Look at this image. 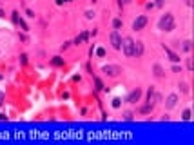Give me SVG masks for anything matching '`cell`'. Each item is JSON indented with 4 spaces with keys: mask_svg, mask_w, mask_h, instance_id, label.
Here are the masks:
<instances>
[{
    "mask_svg": "<svg viewBox=\"0 0 194 145\" xmlns=\"http://www.w3.org/2000/svg\"><path fill=\"white\" fill-rule=\"evenodd\" d=\"M158 29L172 31V29H174V16H172L171 13H165V15L160 18V22H158Z\"/></svg>",
    "mask_w": 194,
    "mask_h": 145,
    "instance_id": "1",
    "label": "cell"
},
{
    "mask_svg": "<svg viewBox=\"0 0 194 145\" xmlns=\"http://www.w3.org/2000/svg\"><path fill=\"white\" fill-rule=\"evenodd\" d=\"M132 44H134V40L131 36H125L122 40V49H123V54L127 58H132Z\"/></svg>",
    "mask_w": 194,
    "mask_h": 145,
    "instance_id": "2",
    "label": "cell"
},
{
    "mask_svg": "<svg viewBox=\"0 0 194 145\" xmlns=\"http://www.w3.org/2000/svg\"><path fill=\"white\" fill-rule=\"evenodd\" d=\"M102 71L107 74V76H111V78H116L118 74L122 73V69H120L118 65H111V64H109V65H104V67H102Z\"/></svg>",
    "mask_w": 194,
    "mask_h": 145,
    "instance_id": "3",
    "label": "cell"
},
{
    "mask_svg": "<svg viewBox=\"0 0 194 145\" xmlns=\"http://www.w3.org/2000/svg\"><path fill=\"white\" fill-rule=\"evenodd\" d=\"M109 38H111V45H112V49H116V51L122 49V36H120V33H118V31H112Z\"/></svg>",
    "mask_w": 194,
    "mask_h": 145,
    "instance_id": "4",
    "label": "cell"
},
{
    "mask_svg": "<svg viewBox=\"0 0 194 145\" xmlns=\"http://www.w3.org/2000/svg\"><path fill=\"white\" fill-rule=\"evenodd\" d=\"M142 54H143V42L136 40V42L132 44V56H134V58H140Z\"/></svg>",
    "mask_w": 194,
    "mask_h": 145,
    "instance_id": "5",
    "label": "cell"
},
{
    "mask_svg": "<svg viewBox=\"0 0 194 145\" xmlns=\"http://www.w3.org/2000/svg\"><path fill=\"white\" fill-rule=\"evenodd\" d=\"M145 25H147V16H138L134 22H132V29L140 31V29H143Z\"/></svg>",
    "mask_w": 194,
    "mask_h": 145,
    "instance_id": "6",
    "label": "cell"
},
{
    "mask_svg": "<svg viewBox=\"0 0 194 145\" xmlns=\"http://www.w3.org/2000/svg\"><path fill=\"white\" fill-rule=\"evenodd\" d=\"M140 96H142V89H134V91H131L129 96H127V100L125 102H129V103H136L140 100Z\"/></svg>",
    "mask_w": 194,
    "mask_h": 145,
    "instance_id": "7",
    "label": "cell"
},
{
    "mask_svg": "<svg viewBox=\"0 0 194 145\" xmlns=\"http://www.w3.org/2000/svg\"><path fill=\"white\" fill-rule=\"evenodd\" d=\"M178 103V94H169L165 100V109H174Z\"/></svg>",
    "mask_w": 194,
    "mask_h": 145,
    "instance_id": "8",
    "label": "cell"
},
{
    "mask_svg": "<svg viewBox=\"0 0 194 145\" xmlns=\"http://www.w3.org/2000/svg\"><path fill=\"white\" fill-rule=\"evenodd\" d=\"M152 109H154V105H152V103H145V105H142V107L138 109V113H142V114H151Z\"/></svg>",
    "mask_w": 194,
    "mask_h": 145,
    "instance_id": "9",
    "label": "cell"
},
{
    "mask_svg": "<svg viewBox=\"0 0 194 145\" xmlns=\"http://www.w3.org/2000/svg\"><path fill=\"white\" fill-rule=\"evenodd\" d=\"M163 51H165L167 54H169V60H171V62H174V64H176V62H180V56H178L176 53H172V51L169 49V47H165V45H163Z\"/></svg>",
    "mask_w": 194,
    "mask_h": 145,
    "instance_id": "10",
    "label": "cell"
},
{
    "mask_svg": "<svg viewBox=\"0 0 194 145\" xmlns=\"http://www.w3.org/2000/svg\"><path fill=\"white\" fill-rule=\"evenodd\" d=\"M152 71H154V76H156V78H162V76H163V69H162V65H160V64H154Z\"/></svg>",
    "mask_w": 194,
    "mask_h": 145,
    "instance_id": "11",
    "label": "cell"
},
{
    "mask_svg": "<svg viewBox=\"0 0 194 145\" xmlns=\"http://www.w3.org/2000/svg\"><path fill=\"white\" fill-rule=\"evenodd\" d=\"M154 96H156V93H154V89L151 87L149 93H147V103H152V105H154V103H156V102H154Z\"/></svg>",
    "mask_w": 194,
    "mask_h": 145,
    "instance_id": "12",
    "label": "cell"
},
{
    "mask_svg": "<svg viewBox=\"0 0 194 145\" xmlns=\"http://www.w3.org/2000/svg\"><path fill=\"white\" fill-rule=\"evenodd\" d=\"M87 38H89V33H82L80 36H76V38H75V44H76V45H80V44L84 42V40H87Z\"/></svg>",
    "mask_w": 194,
    "mask_h": 145,
    "instance_id": "13",
    "label": "cell"
},
{
    "mask_svg": "<svg viewBox=\"0 0 194 145\" xmlns=\"http://www.w3.org/2000/svg\"><path fill=\"white\" fill-rule=\"evenodd\" d=\"M178 87H180V91H182V93H185V94L189 93V84H185V82H180Z\"/></svg>",
    "mask_w": 194,
    "mask_h": 145,
    "instance_id": "14",
    "label": "cell"
},
{
    "mask_svg": "<svg viewBox=\"0 0 194 145\" xmlns=\"http://www.w3.org/2000/svg\"><path fill=\"white\" fill-rule=\"evenodd\" d=\"M53 65H56V67H60V65H64V60L60 58V56H55V58H53Z\"/></svg>",
    "mask_w": 194,
    "mask_h": 145,
    "instance_id": "15",
    "label": "cell"
},
{
    "mask_svg": "<svg viewBox=\"0 0 194 145\" xmlns=\"http://www.w3.org/2000/svg\"><path fill=\"white\" fill-rule=\"evenodd\" d=\"M192 49V45H191V40H185V42H183V51L185 53H189Z\"/></svg>",
    "mask_w": 194,
    "mask_h": 145,
    "instance_id": "16",
    "label": "cell"
},
{
    "mask_svg": "<svg viewBox=\"0 0 194 145\" xmlns=\"http://www.w3.org/2000/svg\"><path fill=\"white\" fill-rule=\"evenodd\" d=\"M112 27H114V29H120V27H122V20L114 18V20H112Z\"/></svg>",
    "mask_w": 194,
    "mask_h": 145,
    "instance_id": "17",
    "label": "cell"
},
{
    "mask_svg": "<svg viewBox=\"0 0 194 145\" xmlns=\"http://www.w3.org/2000/svg\"><path fill=\"white\" fill-rule=\"evenodd\" d=\"M182 118H183L185 122H189V120H191V111H189V109H185V111H183V114H182Z\"/></svg>",
    "mask_w": 194,
    "mask_h": 145,
    "instance_id": "18",
    "label": "cell"
},
{
    "mask_svg": "<svg viewBox=\"0 0 194 145\" xmlns=\"http://www.w3.org/2000/svg\"><path fill=\"white\" fill-rule=\"evenodd\" d=\"M120 105H122V100H120V98H114V100H112V107H114V109H118Z\"/></svg>",
    "mask_w": 194,
    "mask_h": 145,
    "instance_id": "19",
    "label": "cell"
},
{
    "mask_svg": "<svg viewBox=\"0 0 194 145\" xmlns=\"http://www.w3.org/2000/svg\"><path fill=\"white\" fill-rule=\"evenodd\" d=\"M95 84H96L98 91H100V89H104V84H102V80H100V78H95Z\"/></svg>",
    "mask_w": 194,
    "mask_h": 145,
    "instance_id": "20",
    "label": "cell"
},
{
    "mask_svg": "<svg viewBox=\"0 0 194 145\" xmlns=\"http://www.w3.org/2000/svg\"><path fill=\"white\" fill-rule=\"evenodd\" d=\"M20 64H22V65L27 64V56H25V54H20Z\"/></svg>",
    "mask_w": 194,
    "mask_h": 145,
    "instance_id": "21",
    "label": "cell"
},
{
    "mask_svg": "<svg viewBox=\"0 0 194 145\" xmlns=\"http://www.w3.org/2000/svg\"><path fill=\"white\" fill-rule=\"evenodd\" d=\"M18 20H20L18 13H16V11H13V22H15V24H18Z\"/></svg>",
    "mask_w": 194,
    "mask_h": 145,
    "instance_id": "22",
    "label": "cell"
},
{
    "mask_svg": "<svg viewBox=\"0 0 194 145\" xmlns=\"http://www.w3.org/2000/svg\"><path fill=\"white\" fill-rule=\"evenodd\" d=\"M185 65H187V69H189V71H192V60H191V58H187Z\"/></svg>",
    "mask_w": 194,
    "mask_h": 145,
    "instance_id": "23",
    "label": "cell"
},
{
    "mask_svg": "<svg viewBox=\"0 0 194 145\" xmlns=\"http://www.w3.org/2000/svg\"><path fill=\"white\" fill-rule=\"evenodd\" d=\"M123 120L131 122V120H132V113H125V114H123Z\"/></svg>",
    "mask_w": 194,
    "mask_h": 145,
    "instance_id": "24",
    "label": "cell"
},
{
    "mask_svg": "<svg viewBox=\"0 0 194 145\" xmlns=\"http://www.w3.org/2000/svg\"><path fill=\"white\" fill-rule=\"evenodd\" d=\"M93 16H95V11H87V13H85V18H93Z\"/></svg>",
    "mask_w": 194,
    "mask_h": 145,
    "instance_id": "25",
    "label": "cell"
},
{
    "mask_svg": "<svg viewBox=\"0 0 194 145\" xmlns=\"http://www.w3.org/2000/svg\"><path fill=\"white\" fill-rule=\"evenodd\" d=\"M4 100H5V94H4V93H0V107L4 105Z\"/></svg>",
    "mask_w": 194,
    "mask_h": 145,
    "instance_id": "26",
    "label": "cell"
},
{
    "mask_svg": "<svg viewBox=\"0 0 194 145\" xmlns=\"http://www.w3.org/2000/svg\"><path fill=\"white\" fill-rule=\"evenodd\" d=\"M172 73H182V67H178V65H172Z\"/></svg>",
    "mask_w": 194,
    "mask_h": 145,
    "instance_id": "27",
    "label": "cell"
},
{
    "mask_svg": "<svg viewBox=\"0 0 194 145\" xmlns=\"http://www.w3.org/2000/svg\"><path fill=\"white\" fill-rule=\"evenodd\" d=\"M163 4H165V0H156V2H154V5H158V8H162Z\"/></svg>",
    "mask_w": 194,
    "mask_h": 145,
    "instance_id": "28",
    "label": "cell"
},
{
    "mask_svg": "<svg viewBox=\"0 0 194 145\" xmlns=\"http://www.w3.org/2000/svg\"><path fill=\"white\" fill-rule=\"evenodd\" d=\"M131 2H132V0H120V2H118V4H120V8H122V5H123V4H131Z\"/></svg>",
    "mask_w": 194,
    "mask_h": 145,
    "instance_id": "29",
    "label": "cell"
},
{
    "mask_svg": "<svg viewBox=\"0 0 194 145\" xmlns=\"http://www.w3.org/2000/svg\"><path fill=\"white\" fill-rule=\"evenodd\" d=\"M96 54H98V56H104V54H105V51H104V49H102V47H100V49H98V51H96Z\"/></svg>",
    "mask_w": 194,
    "mask_h": 145,
    "instance_id": "30",
    "label": "cell"
},
{
    "mask_svg": "<svg viewBox=\"0 0 194 145\" xmlns=\"http://www.w3.org/2000/svg\"><path fill=\"white\" fill-rule=\"evenodd\" d=\"M152 8H156L154 2H149V4H147V9H152Z\"/></svg>",
    "mask_w": 194,
    "mask_h": 145,
    "instance_id": "31",
    "label": "cell"
},
{
    "mask_svg": "<svg viewBox=\"0 0 194 145\" xmlns=\"http://www.w3.org/2000/svg\"><path fill=\"white\" fill-rule=\"evenodd\" d=\"M4 120H8V116H5V114H0V122H4Z\"/></svg>",
    "mask_w": 194,
    "mask_h": 145,
    "instance_id": "32",
    "label": "cell"
},
{
    "mask_svg": "<svg viewBox=\"0 0 194 145\" xmlns=\"http://www.w3.org/2000/svg\"><path fill=\"white\" fill-rule=\"evenodd\" d=\"M185 4H187V5H191V0H185Z\"/></svg>",
    "mask_w": 194,
    "mask_h": 145,
    "instance_id": "33",
    "label": "cell"
},
{
    "mask_svg": "<svg viewBox=\"0 0 194 145\" xmlns=\"http://www.w3.org/2000/svg\"><path fill=\"white\" fill-rule=\"evenodd\" d=\"M0 16H4V11L2 9H0Z\"/></svg>",
    "mask_w": 194,
    "mask_h": 145,
    "instance_id": "34",
    "label": "cell"
}]
</instances>
